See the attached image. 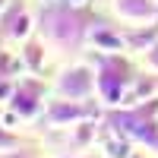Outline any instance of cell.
Instances as JSON below:
<instances>
[{
	"label": "cell",
	"mask_w": 158,
	"mask_h": 158,
	"mask_svg": "<svg viewBox=\"0 0 158 158\" xmlns=\"http://www.w3.org/2000/svg\"><path fill=\"white\" fill-rule=\"evenodd\" d=\"M76 3H82V0H76Z\"/></svg>",
	"instance_id": "cell-1"
}]
</instances>
